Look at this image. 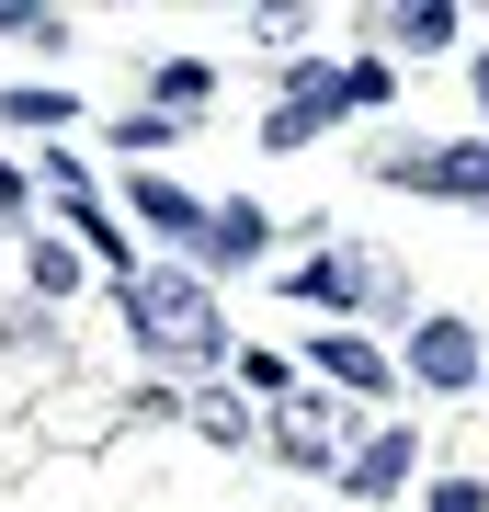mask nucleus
<instances>
[{
    "label": "nucleus",
    "instance_id": "nucleus-1",
    "mask_svg": "<svg viewBox=\"0 0 489 512\" xmlns=\"http://www.w3.org/2000/svg\"><path fill=\"white\" fill-rule=\"evenodd\" d=\"M126 296V330H137V353H160V365H228V319H217V296H205V274H182V262H148L137 285H114Z\"/></svg>",
    "mask_w": 489,
    "mask_h": 512
},
{
    "label": "nucleus",
    "instance_id": "nucleus-2",
    "mask_svg": "<svg viewBox=\"0 0 489 512\" xmlns=\"http://www.w3.org/2000/svg\"><path fill=\"white\" fill-rule=\"evenodd\" d=\"M387 183H410V194H444V205H489V137H455V148H387Z\"/></svg>",
    "mask_w": 489,
    "mask_h": 512
},
{
    "label": "nucleus",
    "instance_id": "nucleus-3",
    "mask_svg": "<svg viewBox=\"0 0 489 512\" xmlns=\"http://www.w3.org/2000/svg\"><path fill=\"white\" fill-rule=\"evenodd\" d=\"M262 444H273L285 467H353V456H342V410H330V399H285V410L262 421Z\"/></svg>",
    "mask_w": 489,
    "mask_h": 512
},
{
    "label": "nucleus",
    "instance_id": "nucleus-4",
    "mask_svg": "<svg viewBox=\"0 0 489 512\" xmlns=\"http://www.w3.org/2000/svg\"><path fill=\"white\" fill-rule=\"evenodd\" d=\"M410 376H421V387H478L489 353H478L467 319H421V330H410Z\"/></svg>",
    "mask_w": 489,
    "mask_h": 512
},
{
    "label": "nucleus",
    "instance_id": "nucleus-5",
    "mask_svg": "<svg viewBox=\"0 0 489 512\" xmlns=\"http://www.w3.org/2000/svg\"><path fill=\"white\" fill-rule=\"evenodd\" d=\"M410 467H421V433H410V421H387L376 444H353L342 490H353V501H387V490H410Z\"/></svg>",
    "mask_w": 489,
    "mask_h": 512
},
{
    "label": "nucleus",
    "instance_id": "nucleus-6",
    "mask_svg": "<svg viewBox=\"0 0 489 512\" xmlns=\"http://www.w3.org/2000/svg\"><path fill=\"white\" fill-rule=\"evenodd\" d=\"M308 365H319V387H353V399H387V387H399V376H387V353L364 342V330H319Z\"/></svg>",
    "mask_w": 489,
    "mask_h": 512
},
{
    "label": "nucleus",
    "instance_id": "nucleus-7",
    "mask_svg": "<svg viewBox=\"0 0 489 512\" xmlns=\"http://www.w3.org/2000/svg\"><path fill=\"white\" fill-rule=\"evenodd\" d=\"M126 205H137V217L160 228V239H182V251H205V228H217V205H194L182 183H148V171L126 183Z\"/></svg>",
    "mask_w": 489,
    "mask_h": 512
},
{
    "label": "nucleus",
    "instance_id": "nucleus-8",
    "mask_svg": "<svg viewBox=\"0 0 489 512\" xmlns=\"http://www.w3.org/2000/svg\"><path fill=\"white\" fill-rule=\"evenodd\" d=\"M262 251H273V217H262L251 194H228V205H217V228H205V251H194V262H262Z\"/></svg>",
    "mask_w": 489,
    "mask_h": 512
},
{
    "label": "nucleus",
    "instance_id": "nucleus-9",
    "mask_svg": "<svg viewBox=\"0 0 489 512\" xmlns=\"http://www.w3.org/2000/svg\"><path fill=\"white\" fill-rule=\"evenodd\" d=\"M285 296H296V308H353V296H364V274H353V262H296V274H285Z\"/></svg>",
    "mask_w": 489,
    "mask_h": 512
},
{
    "label": "nucleus",
    "instance_id": "nucleus-10",
    "mask_svg": "<svg viewBox=\"0 0 489 512\" xmlns=\"http://www.w3.org/2000/svg\"><path fill=\"white\" fill-rule=\"evenodd\" d=\"M69 92H57V80H12V92H0V126H69Z\"/></svg>",
    "mask_w": 489,
    "mask_h": 512
},
{
    "label": "nucleus",
    "instance_id": "nucleus-11",
    "mask_svg": "<svg viewBox=\"0 0 489 512\" xmlns=\"http://www.w3.org/2000/svg\"><path fill=\"white\" fill-rule=\"evenodd\" d=\"M182 421H194L205 444H251V433H262V421H251V399H228V387H217V399H182Z\"/></svg>",
    "mask_w": 489,
    "mask_h": 512
},
{
    "label": "nucleus",
    "instance_id": "nucleus-12",
    "mask_svg": "<svg viewBox=\"0 0 489 512\" xmlns=\"http://www.w3.org/2000/svg\"><path fill=\"white\" fill-rule=\"evenodd\" d=\"M387 46H455V12H444V0H410V12H387Z\"/></svg>",
    "mask_w": 489,
    "mask_h": 512
},
{
    "label": "nucleus",
    "instance_id": "nucleus-13",
    "mask_svg": "<svg viewBox=\"0 0 489 512\" xmlns=\"http://www.w3.org/2000/svg\"><path fill=\"white\" fill-rule=\"evenodd\" d=\"M23 274H35V296H69V285H80V251L35 228V251H23Z\"/></svg>",
    "mask_w": 489,
    "mask_h": 512
},
{
    "label": "nucleus",
    "instance_id": "nucleus-14",
    "mask_svg": "<svg viewBox=\"0 0 489 512\" xmlns=\"http://www.w3.org/2000/svg\"><path fill=\"white\" fill-rule=\"evenodd\" d=\"M205 92H217V69H205V57H171V69H160V114H194Z\"/></svg>",
    "mask_w": 489,
    "mask_h": 512
},
{
    "label": "nucleus",
    "instance_id": "nucleus-15",
    "mask_svg": "<svg viewBox=\"0 0 489 512\" xmlns=\"http://www.w3.org/2000/svg\"><path fill=\"white\" fill-rule=\"evenodd\" d=\"M421 512H489V478H433V501Z\"/></svg>",
    "mask_w": 489,
    "mask_h": 512
},
{
    "label": "nucleus",
    "instance_id": "nucleus-16",
    "mask_svg": "<svg viewBox=\"0 0 489 512\" xmlns=\"http://www.w3.org/2000/svg\"><path fill=\"white\" fill-rule=\"evenodd\" d=\"M0 35H35V46H57L69 23H57V12H23V0H0Z\"/></svg>",
    "mask_w": 489,
    "mask_h": 512
},
{
    "label": "nucleus",
    "instance_id": "nucleus-17",
    "mask_svg": "<svg viewBox=\"0 0 489 512\" xmlns=\"http://www.w3.org/2000/svg\"><path fill=\"white\" fill-rule=\"evenodd\" d=\"M0 217H23V171L12 160H0Z\"/></svg>",
    "mask_w": 489,
    "mask_h": 512
},
{
    "label": "nucleus",
    "instance_id": "nucleus-18",
    "mask_svg": "<svg viewBox=\"0 0 489 512\" xmlns=\"http://www.w3.org/2000/svg\"><path fill=\"white\" fill-rule=\"evenodd\" d=\"M467 80H478V114H489V57H478V69H467Z\"/></svg>",
    "mask_w": 489,
    "mask_h": 512
}]
</instances>
